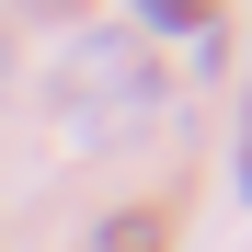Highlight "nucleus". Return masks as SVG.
Masks as SVG:
<instances>
[{"instance_id": "1", "label": "nucleus", "mask_w": 252, "mask_h": 252, "mask_svg": "<svg viewBox=\"0 0 252 252\" xmlns=\"http://www.w3.org/2000/svg\"><path fill=\"white\" fill-rule=\"evenodd\" d=\"M149 23H195V0H149Z\"/></svg>"}]
</instances>
